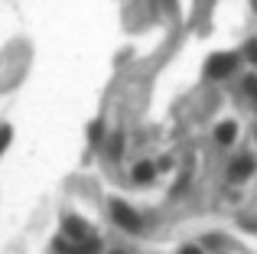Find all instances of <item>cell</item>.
I'll return each instance as SVG.
<instances>
[{
	"mask_svg": "<svg viewBox=\"0 0 257 254\" xmlns=\"http://www.w3.org/2000/svg\"><path fill=\"white\" fill-rule=\"evenodd\" d=\"M234 69H238V56H234V52H215V56H208V62H205V75L208 78H228Z\"/></svg>",
	"mask_w": 257,
	"mask_h": 254,
	"instance_id": "6da1fadb",
	"label": "cell"
},
{
	"mask_svg": "<svg viewBox=\"0 0 257 254\" xmlns=\"http://www.w3.org/2000/svg\"><path fill=\"white\" fill-rule=\"evenodd\" d=\"M111 215H114V222H117L124 231H140V215L131 209V205H124V202L114 199L111 202Z\"/></svg>",
	"mask_w": 257,
	"mask_h": 254,
	"instance_id": "7a4b0ae2",
	"label": "cell"
},
{
	"mask_svg": "<svg viewBox=\"0 0 257 254\" xmlns=\"http://www.w3.org/2000/svg\"><path fill=\"white\" fill-rule=\"evenodd\" d=\"M251 173H254V157H234L231 166H228V176L238 179V183H241V179H247Z\"/></svg>",
	"mask_w": 257,
	"mask_h": 254,
	"instance_id": "3957f363",
	"label": "cell"
},
{
	"mask_svg": "<svg viewBox=\"0 0 257 254\" xmlns=\"http://www.w3.org/2000/svg\"><path fill=\"white\" fill-rule=\"evenodd\" d=\"M234 140H238V124L234 121H221L215 127V144L218 147H231Z\"/></svg>",
	"mask_w": 257,
	"mask_h": 254,
	"instance_id": "277c9868",
	"label": "cell"
},
{
	"mask_svg": "<svg viewBox=\"0 0 257 254\" xmlns=\"http://www.w3.org/2000/svg\"><path fill=\"white\" fill-rule=\"evenodd\" d=\"M65 235H72V238H85V235H88L85 222H82V218H75V215H69V218H65Z\"/></svg>",
	"mask_w": 257,
	"mask_h": 254,
	"instance_id": "5b68a950",
	"label": "cell"
},
{
	"mask_svg": "<svg viewBox=\"0 0 257 254\" xmlns=\"http://www.w3.org/2000/svg\"><path fill=\"white\" fill-rule=\"evenodd\" d=\"M153 173H157L153 163H137V166H134V179H137V183H150Z\"/></svg>",
	"mask_w": 257,
	"mask_h": 254,
	"instance_id": "8992f818",
	"label": "cell"
},
{
	"mask_svg": "<svg viewBox=\"0 0 257 254\" xmlns=\"http://www.w3.org/2000/svg\"><path fill=\"white\" fill-rule=\"evenodd\" d=\"M69 254H98V241L94 238H88V241H82V244H75Z\"/></svg>",
	"mask_w": 257,
	"mask_h": 254,
	"instance_id": "52a82bcc",
	"label": "cell"
},
{
	"mask_svg": "<svg viewBox=\"0 0 257 254\" xmlns=\"http://www.w3.org/2000/svg\"><path fill=\"white\" fill-rule=\"evenodd\" d=\"M10 137H13V127H0V153H4L7 150V147H10Z\"/></svg>",
	"mask_w": 257,
	"mask_h": 254,
	"instance_id": "ba28073f",
	"label": "cell"
},
{
	"mask_svg": "<svg viewBox=\"0 0 257 254\" xmlns=\"http://www.w3.org/2000/svg\"><path fill=\"white\" fill-rule=\"evenodd\" d=\"M244 52H247V59H251V62L257 65V43H247V49H244Z\"/></svg>",
	"mask_w": 257,
	"mask_h": 254,
	"instance_id": "9c48e42d",
	"label": "cell"
},
{
	"mask_svg": "<svg viewBox=\"0 0 257 254\" xmlns=\"http://www.w3.org/2000/svg\"><path fill=\"white\" fill-rule=\"evenodd\" d=\"M88 134H91V140H98L101 137V124H91V131H88Z\"/></svg>",
	"mask_w": 257,
	"mask_h": 254,
	"instance_id": "30bf717a",
	"label": "cell"
},
{
	"mask_svg": "<svg viewBox=\"0 0 257 254\" xmlns=\"http://www.w3.org/2000/svg\"><path fill=\"white\" fill-rule=\"evenodd\" d=\"M179 254H202V251H199V248H195V244H186V248H182Z\"/></svg>",
	"mask_w": 257,
	"mask_h": 254,
	"instance_id": "8fae6325",
	"label": "cell"
},
{
	"mask_svg": "<svg viewBox=\"0 0 257 254\" xmlns=\"http://www.w3.org/2000/svg\"><path fill=\"white\" fill-rule=\"evenodd\" d=\"M111 254H124V251H111Z\"/></svg>",
	"mask_w": 257,
	"mask_h": 254,
	"instance_id": "7c38bea8",
	"label": "cell"
},
{
	"mask_svg": "<svg viewBox=\"0 0 257 254\" xmlns=\"http://www.w3.org/2000/svg\"><path fill=\"white\" fill-rule=\"evenodd\" d=\"M254 95H257V91H254Z\"/></svg>",
	"mask_w": 257,
	"mask_h": 254,
	"instance_id": "4fadbf2b",
	"label": "cell"
}]
</instances>
